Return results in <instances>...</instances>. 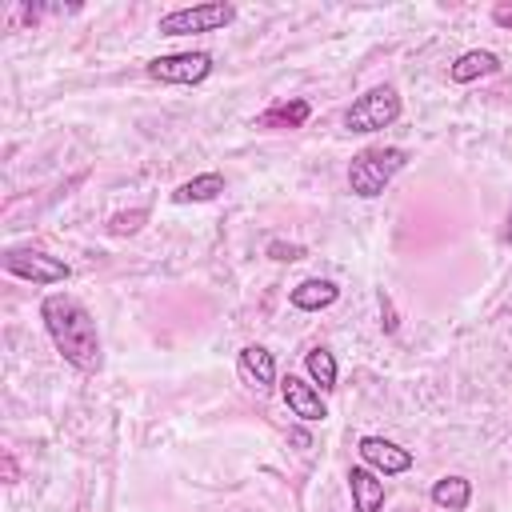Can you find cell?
<instances>
[{
  "instance_id": "1",
  "label": "cell",
  "mask_w": 512,
  "mask_h": 512,
  "mask_svg": "<svg viewBox=\"0 0 512 512\" xmlns=\"http://www.w3.org/2000/svg\"><path fill=\"white\" fill-rule=\"evenodd\" d=\"M40 320L56 344V352L76 368V372H100L104 352H100V332L92 312L68 296V292H48L40 300Z\"/></svg>"
},
{
  "instance_id": "2",
  "label": "cell",
  "mask_w": 512,
  "mask_h": 512,
  "mask_svg": "<svg viewBox=\"0 0 512 512\" xmlns=\"http://www.w3.org/2000/svg\"><path fill=\"white\" fill-rule=\"evenodd\" d=\"M408 164V152L396 144H376V148H360L348 164V188L360 200H372L388 188V180Z\"/></svg>"
},
{
  "instance_id": "3",
  "label": "cell",
  "mask_w": 512,
  "mask_h": 512,
  "mask_svg": "<svg viewBox=\"0 0 512 512\" xmlns=\"http://www.w3.org/2000/svg\"><path fill=\"white\" fill-rule=\"evenodd\" d=\"M400 112H404L400 92L392 84H376V88H368L364 96L352 100V108L344 112V128L348 132H380L388 124H396Z\"/></svg>"
},
{
  "instance_id": "4",
  "label": "cell",
  "mask_w": 512,
  "mask_h": 512,
  "mask_svg": "<svg viewBox=\"0 0 512 512\" xmlns=\"http://www.w3.org/2000/svg\"><path fill=\"white\" fill-rule=\"evenodd\" d=\"M236 20V4L228 0H208V4H192V8H172L160 16L156 32L160 36H192V32H220Z\"/></svg>"
},
{
  "instance_id": "5",
  "label": "cell",
  "mask_w": 512,
  "mask_h": 512,
  "mask_svg": "<svg viewBox=\"0 0 512 512\" xmlns=\"http://www.w3.org/2000/svg\"><path fill=\"white\" fill-rule=\"evenodd\" d=\"M4 272L16 280H32V284H60L68 280V264L40 252V248H8L4 252Z\"/></svg>"
},
{
  "instance_id": "6",
  "label": "cell",
  "mask_w": 512,
  "mask_h": 512,
  "mask_svg": "<svg viewBox=\"0 0 512 512\" xmlns=\"http://www.w3.org/2000/svg\"><path fill=\"white\" fill-rule=\"evenodd\" d=\"M148 76L160 84H200L212 76V56L208 52H172L148 60Z\"/></svg>"
},
{
  "instance_id": "7",
  "label": "cell",
  "mask_w": 512,
  "mask_h": 512,
  "mask_svg": "<svg viewBox=\"0 0 512 512\" xmlns=\"http://www.w3.org/2000/svg\"><path fill=\"white\" fill-rule=\"evenodd\" d=\"M356 452H360V460H364L372 472H380V476H400V472L412 468V452L400 448V444H392V440H384V436H360Z\"/></svg>"
},
{
  "instance_id": "8",
  "label": "cell",
  "mask_w": 512,
  "mask_h": 512,
  "mask_svg": "<svg viewBox=\"0 0 512 512\" xmlns=\"http://www.w3.org/2000/svg\"><path fill=\"white\" fill-rule=\"evenodd\" d=\"M280 396H284L288 412L300 416V420H308V424H316V420L328 416V408H324L316 384H308V380H300V376H284V380H280Z\"/></svg>"
},
{
  "instance_id": "9",
  "label": "cell",
  "mask_w": 512,
  "mask_h": 512,
  "mask_svg": "<svg viewBox=\"0 0 512 512\" xmlns=\"http://www.w3.org/2000/svg\"><path fill=\"white\" fill-rule=\"evenodd\" d=\"M236 372H240V380H244L248 388H256V392H272V384H276V360H272V352L260 348V344L240 348Z\"/></svg>"
},
{
  "instance_id": "10",
  "label": "cell",
  "mask_w": 512,
  "mask_h": 512,
  "mask_svg": "<svg viewBox=\"0 0 512 512\" xmlns=\"http://www.w3.org/2000/svg\"><path fill=\"white\" fill-rule=\"evenodd\" d=\"M348 492H352V512H380L384 508V480L368 464L348 472Z\"/></svg>"
},
{
  "instance_id": "11",
  "label": "cell",
  "mask_w": 512,
  "mask_h": 512,
  "mask_svg": "<svg viewBox=\"0 0 512 512\" xmlns=\"http://www.w3.org/2000/svg\"><path fill=\"white\" fill-rule=\"evenodd\" d=\"M500 72V56L488 52V48H472V52H460L452 64H448V80L452 84H472L480 76H492Z\"/></svg>"
},
{
  "instance_id": "12",
  "label": "cell",
  "mask_w": 512,
  "mask_h": 512,
  "mask_svg": "<svg viewBox=\"0 0 512 512\" xmlns=\"http://www.w3.org/2000/svg\"><path fill=\"white\" fill-rule=\"evenodd\" d=\"M336 296H340V288L332 284V280H300L292 292H288V300H292V308H300V312H320V308H332L336 304Z\"/></svg>"
},
{
  "instance_id": "13",
  "label": "cell",
  "mask_w": 512,
  "mask_h": 512,
  "mask_svg": "<svg viewBox=\"0 0 512 512\" xmlns=\"http://www.w3.org/2000/svg\"><path fill=\"white\" fill-rule=\"evenodd\" d=\"M220 192H224V176L220 172H200V176L172 188V204H200V200H216Z\"/></svg>"
},
{
  "instance_id": "14",
  "label": "cell",
  "mask_w": 512,
  "mask_h": 512,
  "mask_svg": "<svg viewBox=\"0 0 512 512\" xmlns=\"http://www.w3.org/2000/svg\"><path fill=\"white\" fill-rule=\"evenodd\" d=\"M468 500H472V480H464V476H440V480L432 484V504H436V508L464 512Z\"/></svg>"
},
{
  "instance_id": "15",
  "label": "cell",
  "mask_w": 512,
  "mask_h": 512,
  "mask_svg": "<svg viewBox=\"0 0 512 512\" xmlns=\"http://www.w3.org/2000/svg\"><path fill=\"white\" fill-rule=\"evenodd\" d=\"M308 116H312V104L296 96V100H280V104H272L256 124H260V128H300Z\"/></svg>"
},
{
  "instance_id": "16",
  "label": "cell",
  "mask_w": 512,
  "mask_h": 512,
  "mask_svg": "<svg viewBox=\"0 0 512 512\" xmlns=\"http://www.w3.org/2000/svg\"><path fill=\"white\" fill-rule=\"evenodd\" d=\"M304 368H308L312 384H320V392H332L336 388V356L328 348H312L304 356Z\"/></svg>"
},
{
  "instance_id": "17",
  "label": "cell",
  "mask_w": 512,
  "mask_h": 512,
  "mask_svg": "<svg viewBox=\"0 0 512 512\" xmlns=\"http://www.w3.org/2000/svg\"><path fill=\"white\" fill-rule=\"evenodd\" d=\"M144 220H148V212H144V208H136V212H116V216H112V224H108V232H112V236H128V232H136Z\"/></svg>"
},
{
  "instance_id": "18",
  "label": "cell",
  "mask_w": 512,
  "mask_h": 512,
  "mask_svg": "<svg viewBox=\"0 0 512 512\" xmlns=\"http://www.w3.org/2000/svg\"><path fill=\"white\" fill-rule=\"evenodd\" d=\"M268 256H272V260H300V256H304V248H300V244L272 240V244H268Z\"/></svg>"
},
{
  "instance_id": "19",
  "label": "cell",
  "mask_w": 512,
  "mask_h": 512,
  "mask_svg": "<svg viewBox=\"0 0 512 512\" xmlns=\"http://www.w3.org/2000/svg\"><path fill=\"white\" fill-rule=\"evenodd\" d=\"M492 24H500V28H512V0H500V4H492Z\"/></svg>"
},
{
  "instance_id": "20",
  "label": "cell",
  "mask_w": 512,
  "mask_h": 512,
  "mask_svg": "<svg viewBox=\"0 0 512 512\" xmlns=\"http://www.w3.org/2000/svg\"><path fill=\"white\" fill-rule=\"evenodd\" d=\"M380 312H384V328L392 332V328H396V320H392V304H388V296H384V292H380Z\"/></svg>"
},
{
  "instance_id": "21",
  "label": "cell",
  "mask_w": 512,
  "mask_h": 512,
  "mask_svg": "<svg viewBox=\"0 0 512 512\" xmlns=\"http://www.w3.org/2000/svg\"><path fill=\"white\" fill-rule=\"evenodd\" d=\"M504 240L512 244V212H508V228H504Z\"/></svg>"
}]
</instances>
